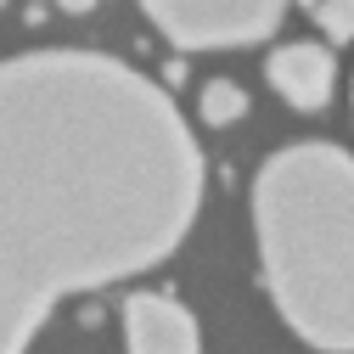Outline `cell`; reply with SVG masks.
I'll return each instance as SVG.
<instances>
[{"instance_id":"1","label":"cell","mask_w":354,"mask_h":354,"mask_svg":"<svg viewBox=\"0 0 354 354\" xmlns=\"http://www.w3.org/2000/svg\"><path fill=\"white\" fill-rule=\"evenodd\" d=\"M203 208V152L147 73L102 51L0 62V354L51 309L163 264Z\"/></svg>"},{"instance_id":"2","label":"cell","mask_w":354,"mask_h":354,"mask_svg":"<svg viewBox=\"0 0 354 354\" xmlns=\"http://www.w3.org/2000/svg\"><path fill=\"white\" fill-rule=\"evenodd\" d=\"M253 231L281 321L321 354H354V158L326 141L276 152L253 180Z\"/></svg>"},{"instance_id":"3","label":"cell","mask_w":354,"mask_h":354,"mask_svg":"<svg viewBox=\"0 0 354 354\" xmlns=\"http://www.w3.org/2000/svg\"><path fill=\"white\" fill-rule=\"evenodd\" d=\"M141 6L180 51H219L270 39L287 0H141Z\"/></svg>"},{"instance_id":"4","label":"cell","mask_w":354,"mask_h":354,"mask_svg":"<svg viewBox=\"0 0 354 354\" xmlns=\"http://www.w3.org/2000/svg\"><path fill=\"white\" fill-rule=\"evenodd\" d=\"M124 343L129 354H203V332L192 309L163 292H136L124 304Z\"/></svg>"},{"instance_id":"5","label":"cell","mask_w":354,"mask_h":354,"mask_svg":"<svg viewBox=\"0 0 354 354\" xmlns=\"http://www.w3.org/2000/svg\"><path fill=\"white\" fill-rule=\"evenodd\" d=\"M264 73H270L276 84V96L304 107V113H315L332 102V84H337V62L326 46H309V39H292V46L270 51V62H264Z\"/></svg>"},{"instance_id":"6","label":"cell","mask_w":354,"mask_h":354,"mask_svg":"<svg viewBox=\"0 0 354 354\" xmlns=\"http://www.w3.org/2000/svg\"><path fill=\"white\" fill-rule=\"evenodd\" d=\"M203 118L208 124H236L242 113H248V96H242V84H231V79H214V84H203Z\"/></svg>"},{"instance_id":"7","label":"cell","mask_w":354,"mask_h":354,"mask_svg":"<svg viewBox=\"0 0 354 354\" xmlns=\"http://www.w3.org/2000/svg\"><path fill=\"white\" fill-rule=\"evenodd\" d=\"M315 23H321L332 39H354V0H321V6H315Z\"/></svg>"}]
</instances>
